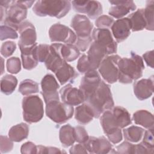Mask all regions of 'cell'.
<instances>
[{"label": "cell", "instance_id": "cell-37", "mask_svg": "<svg viewBox=\"0 0 154 154\" xmlns=\"http://www.w3.org/2000/svg\"><path fill=\"white\" fill-rule=\"evenodd\" d=\"M18 37L16 30L13 28L7 25H1L0 28V38L1 40H4L7 38L16 39Z\"/></svg>", "mask_w": 154, "mask_h": 154}, {"label": "cell", "instance_id": "cell-27", "mask_svg": "<svg viewBox=\"0 0 154 154\" xmlns=\"http://www.w3.org/2000/svg\"><path fill=\"white\" fill-rule=\"evenodd\" d=\"M114 120L119 128H124L132 123L131 115L125 108L117 106L112 110Z\"/></svg>", "mask_w": 154, "mask_h": 154}, {"label": "cell", "instance_id": "cell-11", "mask_svg": "<svg viewBox=\"0 0 154 154\" xmlns=\"http://www.w3.org/2000/svg\"><path fill=\"white\" fill-rule=\"evenodd\" d=\"M49 36L52 42H62L65 44H73L76 41V35L66 25L55 23L49 30Z\"/></svg>", "mask_w": 154, "mask_h": 154}, {"label": "cell", "instance_id": "cell-6", "mask_svg": "<svg viewBox=\"0 0 154 154\" xmlns=\"http://www.w3.org/2000/svg\"><path fill=\"white\" fill-rule=\"evenodd\" d=\"M22 109L23 119L29 123L38 122L43 117V103L37 95H29L23 97Z\"/></svg>", "mask_w": 154, "mask_h": 154}, {"label": "cell", "instance_id": "cell-20", "mask_svg": "<svg viewBox=\"0 0 154 154\" xmlns=\"http://www.w3.org/2000/svg\"><path fill=\"white\" fill-rule=\"evenodd\" d=\"M134 92L135 96L140 100L150 97L153 92V77L142 79L136 82L134 85Z\"/></svg>", "mask_w": 154, "mask_h": 154}, {"label": "cell", "instance_id": "cell-7", "mask_svg": "<svg viewBox=\"0 0 154 154\" xmlns=\"http://www.w3.org/2000/svg\"><path fill=\"white\" fill-rule=\"evenodd\" d=\"M74 113L73 106L61 102L60 100L46 103V114L58 124H63L71 119Z\"/></svg>", "mask_w": 154, "mask_h": 154}, {"label": "cell", "instance_id": "cell-9", "mask_svg": "<svg viewBox=\"0 0 154 154\" xmlns=\"http://www.w3.org/2000/svg\"><path fill=\"white\" fill-rule=\"evenodd\" d=\"M121 57L118 55L106 57L99 67V72L105 81L109 84L116 82L119 77V61Z\"/></svg>", "mask_w": 154, "mask_h": 154}, {"label": "cell", "instance_id": "cell-14", "mask_svg": "<svg viewBox=\"0 0 154 154\" xmlns=\"http://www.w3.org/2000/svg\"><path fill=\"white\" fill-rule=\"evenodd\" d=\"M19 40L18 45L20 48L31 47L37 43V34L34 25L28 21H24L19 25Z\"/></svg>", "mask_w": 154, "mask_h": 154}, {"label": "cell", "instance_id": "cell-47", "mask_svg": "<svg viewBox=\"0 0 154 154\" xmlns=\"http://www.w3.org/2000/svg\"><path fill=\"white\" fill-rule=\"evenodd\" d=\"M37 146V153H61L62 151L60 149L54 147H46L43 146Z\"/></svg>", "mask_w": 154, "mask_h": 154}, {"label": "cell", "instance_id": "cell-34", "mask_svg": "<svg viewBox=\"0 0 154 154\" xmlns=\"http://www.w3.org/2000/svg\"><path fill=\"white\" fill-rule=\"evenodd\" d=\"M38 84L29 79L22 81L19 85V91L23 96H29L38 91Z\"/></svg>", "mask_w": 154, "mask_h": 154}, {"label": "cell", "instance_id": "cell-49", "mask_svg": "<svg viewBox=\"0 0 154 154\" xmlns=\"http://www.w3.org/2000/svg\"><path fill=\"white\" fill-rule=\"evenodd\" d=\"M70 153L76 154V153H88V152L84 146V144L79 143L75 146H73L69 151Z\"/></svg>", "mask_w": 154, "mask_h": 154}, {"label": "cell", "instance_id": "cell-16", "mask_svg": "<svg viewBox=\"0 0 154 154\" xmlns=\"http://www.w3.org/2000/svg\"><path fill=\"white\" fill-rule=\"evenodd\" d=\"M88 153L104 154L111 153L112 146L105 137L102 136L99 138L89 137L86 142L83 143Z\"/></svg>", "mask_w": 154, "mask_h": 154}, {"label": "cell", "instance_id": "cell-24", "mask_svg": "<svg viewBox=\"0 0 154 154\" xmlns=\"http://www.w3.org/2000/svg\"><path fill=\"white\" fill-rule=\"evenodd\" d=\"M94 114L91 108L87 103L78 106L75 110V118L81 125H86L93 120Z\"/></svg>", "mask_w": 154, "mask_h": 154}, {"label": "cell", "instance_id": "cell-15", "mask_svg": "<svg viewBox=\"0 0 154 154\" xmlns=\"http://www.w3.org/2000/svg\"><path fill=\"white\" fill-rule=\"evenodd\" d=\"M101 81L100 75L96 70H91L85 73L79 85L85 100L97 88Z\"/></svg>", "mask_w": 154, "mask_h": 154}, {"label": "cell", "instance_id": "cell-25", "mask_svg": "<svg viewBox=\"0 0 154 154\" xmlns=\"http://www.w3.org/2000/svg\"><path fill=\"white\" fill-rule=\"evenodd\" d=\"M37 45V44L32 47L20 48L22 65L25 69L31 70L37 66L38 61L34 55V49Z\"/></svg>", "mask_w": 154, "mask_h": 154}, {"label": "cell", "instance_id": "cell-13", "mask_svg": "<svg viewBox=\"0 0 154 154\" xmlns=\"http://www.w3.org/2000/svg\"><path fill=\"white\" fill-rule=\"evenodd\" d=\"M75 11L86 14L90 18L96 19L103 13L101 4L97 1H73Z\"/></svg>", "mask_w": 154, "mask_h": 154}, {"label": "cell", "instance_id": "cell-46", "mask_svg": "<svg viewBox=\"0 0 154 154\" xmlns=\"http://www.w3.org/2000/svg\"><path fill=\"white\" fill-rule=\"evenodd\" d=\"M20 152L23 154L37 153V146L32 142L28 141L22 144Z\"/></svg>", "mask_w": 154, "mask_h": 154}, {"label": "cell", "instance_id": "cell-21", "mask_svg": "<svg viewBox=\"0 0 154 154\" xmlns=\"http://www.w3.org/2000/svg\"><path fill=\"white\" fill-rule=\"evenodd\" d=\"M107 55L105 50L96 42H93L87 54V58L91 70H96Z\"/></svg>", "mask_w": 154, "mask_h": 154}, {"label": "cell", "instance_id": "cell-10", "mask_svg": "<svg viewBox=\"0 0 154 154\" xmlns=\"http://www.w3.org/2000/svg\"><path fill=\"white\" fill-rule=\"evenodd\" d=\"M92 38L105 50L106 55L117 52V44L108 29H94L92 32Z\"/></svg>", "mask_w": 154, "mask_h": 154}, {"label": "cell", "instance_id": "cell-26", "mask_svg": "<svg viewBox=\"0 0 154 154\" xmlns=\"http://www.w3.org/2000/svg\"><path fill=\"white\" fill-rule=\"evenodd\" d=\"M133 120L147 129H153L154 119L152 113L147 110H138L133 114Z\"/></svg>", "mask_w": 154, "mask_h": 154}, {"label": "cell", "instance_id": "cell-50", "mask_svg": "<svg viewBox=\"0 0 154 154\" xmlns=\"http://www.w3.org/2000/svg\"><path fill=\"white\" fill-rule=\"evenodd\" d=\"M143 57L147 65L151 68H153V51H148L143 54Z\"/></svg>", "mask_w": 154, "mask_h": 154}, {"label": "cell", "instance_id": "cell-3", "mask_svg": "<svg viewBox=\"0 0 154 154\" xmlns=\"http://www.w3.org/2000/svg\"><path fill=\"white\" fill-rule=\"evenodd\" d=\"M71 26L77 35L75 46L79 51H85L92 43L91 34L93 29V24L86 16L76 14L72 19Z\"/></svg>", "mask_w": 154, "mask_h": 154}, {"label": "cell", "instance_id": "cell-18", "mask_svg": "<svg viewBox=\"0 0 154 154\" xmlns=\"http://www.w3.org/2000/svg\"><path fill=\"white\" fill-rule=\"evenodd\" d=\"M112 5L109 10V14L115 18L119 19L133 11L136 9V5L133 1L118 0L109 1Z\"/></svg>", "mask_w": 154, "mask_h": 154}, {"label": "cell", "instance_id": "cell-39", "mask_svg": "<svg viewBox=\"0 0 154 154\" xmlns=\"http://www.w3.org/2000/svg\"><path fill=\"white\" fill-rule=\"evenodd\" d=\"M114 20L112 17L106 16L102 15L99 16L96 20L95 24L97 28H111Z\"/></svg>", "mask_w": 154, "mask_h": 154}, {"label": "cell", "instance_id": "cell-44", "mask_svg": "<svg viewBox=\"0 0 154 154\" xmlns=\"http://www.w3.org/2000/svg\"><path fill=\"white\" fill-rule=\"evenodd\" d=\"M153 129H148L144 132L143 135V140L142 143L148 148L154 149V141H153Z\"/></svg>", "mask_w": 154, "mask_h": 154}, {"label": "cell", "instance_id": "cell-40", "mask_svg": "<svg viewBox=\"0 0 154 154\" xmlns=\"http://www.w3.org/2000/svg\"><path fill=\"white\" fill-rule=\"evenodd\" d=\"M16 49L15 43L11 41H7L2 43L1 48V54L5 58L11 56Z\"/></svg>", "mask_w": 154, "mask_h": 154}, {"label": "cell", "instance_id": "cell-5", "mask_svg": "<svg viewBox=\"0 0 154 154\" xmlns=\"http://www.w3.org/2000/svg\"><path fill=\"white\" fill-rule=\"evenodd\" d=\"M34 2V1H11L8 7L5 9L4 25L18 31L19 25L26 17L27 8H30Z\"/></svg>", "mask_w": 154, "mask_h": 154}, {"label": "cell", "instance_id": "cell-36", "mask_svg": "<svg viewBox=\"0 0 154 154\" xmlns=\"http://www.w3.org/2000/svg\"><path fill=\"white\" fill-rule=\"evenodd\" d=\"M51 50V45L41 44L37 45L34 49V55L38 62L45 63Z\"/></svg>", "mask_w": 154, "mask_h": 154}, {"label": "cell", "instance_id": "cell-29", "mask_svg": "<svg viewBox=\"0 0 154 154\" xmlns=\"http://www.w3.org/2000/svg\"><path fill=\"white\" fill-rule=\"evenodd\" d=\"M29 126L27 124L20 123L12 126L8 132L9 138L14 142H20L28 137Z\"/></svg>", "mask_w": 154, "mask_h": 154}, {"label": "cell", "instance_id": "cell-1", "mask_svg": "<svg viewBox=\"0 0 154 154\" xmlns=\"http://www.w3.org/2000/svg\"><path fill=\"white\" fill-rule=\"evenodd\" d=\"M144 65L142 58L131 52L130 58H121L119 61L118 80L123 84H130L143 75Z\"/></svg>", "mask_w": 154, "mask_h": 154}, {"label": "cell", "instance_id": "cell-31", "mask_svg": "<svg viewBox=\"0 0 154 154\" xmlns=\"http://www.w3.org/2000/svg\"><path fill=\"white\" fill-rule=\"evenodd\" d=\"M58 48L61 57L66 61H73L76 60L80 55V51L77 47L73 44L58 43Z\"/></svg>", "mask_w": 154, "mask_h": 154}, {"label": "cell", "instance_id": "cell-30", "mask_svg": "<svg viewBox=\"0 0 154 154\" xmlns=\"http://www.w3.org/2000/svg\"><path fill=\"white\" fill-rule=\"evenodd\" d=\"M59 138L63 147H68L72 146L76 141L74 127L69 124L63 126L60 129Z\"/></svg>", "mask_w": 154, "mask_h": 154}, {"label": "cell", "instance_id": "cell-35", "mask_svg": "<svg viewBox=\"0 0 154 154\" xmlns=\"http://www.w3.org/2000/svg\"><path fill=\"white\" fill-rule=\"evenodd\" d=\"M153 1H148L146 2V8L144 9V16L146 20V27L147 30L153 31L154 22H153Z\"/></svg>", "mask_w": 154, "mask_h": 154}, {"label": "cell", "instance_id": "cell-33", "mask_svg": "<svg viewBox=\"0 0 154 154\" xmlns=\"http://www.w3.org/2000/svg\"><path fill=\"white\" fill-rule=\"evenodd\" d=\"M17 84V78L11 75H6L1 79V91L6 95L11 94Z\"/></svg>", "mask_w": 154, "mask_h": 154}, {"label": "cell", "instance_id": "cell-45", "mask_svg": "<svg viewBox=\"0 0 154 154\" xmlns=\"http://www.w3.org/2000/svg\"><path fill=\"white\" fill-rule=\"evenodd\" d=\"M116 150L117 153H134V145L129 142L124 141L116 147Z\"/></svg>", "mask_w": 154, "mask_h": 154}, {"label": "cell", "instance_id": "cell-22", "mask_svg": "<svg viewBox=\"0 0 154 154\" xmlns=\"http://www.w3.org/2000/svg\"><path fill=\"white\" fill-rule=\"evenodd\" d=\"M64 62L66 61L61 57L59 52L58 43H52L51 45L50 52L45 61L47 69L55 73Z\"/></svg>", "mask_w": 154, "mask_h": 154}, {"label": "cell", "instance_id": "cell-41", "mask_svg": "<svg viewBox=\"0 0 154 154\" xmlns=\"http://www.w3.org/2000/svg\"><path fill=\"white\" fill-rule=\"evenodd\" d=\"M75 128V141L79 143H84L87 141L89 138L87 131L85 128L78 126L74 127Z\"/></svg>", "mask_w": 154, "mask_h": 154}, {"label": "cell", "instance_id": "cell-43", "mask_svg": "<svg viewBox=\"0 0 154 154\" xmlns=\"http://www.w3.org/2000/svg\"><path fill=\"white\" fill-rule=\"evenodd\" d=\"M1 143H0V149L1 152L7 153L11 151L13 147V141L6 136L1 135Z\"/></svg>", "mask_w": 154, "mask_h": 154}, {"label": "cell", "instance_id": "cell-19", "mask_svg": "<svg viewBox=\"0 0 154 154\" xmlns=\"http://www.w3.org/2000/svg\"><path fill=\"white\" fill-rule=\"evenodd\" d=\"M111 28L114 38L119 43L125 40L131 34V23L128 17L116 20Z\"/></svg>", "mask_w": 154, "mask_h": 154}, {"label": "cell", "instance_id": "cell-42", "mask_svg": "<svg viewBox=\"0 0 154 154\" xmlns=\"http://www.w3.org/2000/svg\"><path fill=\"white\" fill-rule=\"evenodd\" d=\"M77 69L82 74L86 73L88 71L91 70L87 56L86 55H83L79 58L77 63Z\"/></svg>", "mask_w": 154, "mask_h": 154}, {"label": "cell", "instance_id": "cell-23", "mask_svg": "<svg viewBox=\"0 0 154 154\" xmlns=\"http://www.w3.org/2000/svg\"><path fill=\"white\" fill-rule=\"evenodd\" d=\"M55 74L61 85H64L67 82L73 81L78 76L73 67L66 61L56 70Z\"/></svg>", "mask_w": 154, "mask_h": 154}, {"label": "cell", "instance_id": "cell-8", "mask_svg": "<svg viewBox=\"0 0 154 154\" xmlns=\"http://www.w3.org/2000/svg\"><path fill=\"white\" fill-rule=\"evenodd\" d=\"M100 122L103 132L110 142L117 144L122 140L121 129L117 126L112 111L106 110L104 111L100 117Z\"/></svg>", "mask_w": 154, "mask_h": 154}, {"label": "cell", "instance_id": "cell-4", "mask_svg": "<svg viewBox=\"0 0 154 154\" xmlns=\"http://www.w3.org/2000/svg\"><path fill=\"white\" fill-rule=\"evenodd\" d=\"M71 8L69 1H38L34 5L33 12L38 16H49L60 19L65 16Z\"/></svg>", "mask_w": 154, "mask_h": 154}, {"label": "cell", "instance_id": "cell-12", "mask_svg": "<svg viewBox=\"0 0 154 154\" xmlns=\"http://www.w3.org/2000/svg\"><path fill=\"white\" fill-rule=\"evenodd\" d=\"M41 87L45 103L51 101L60 100L57 91L60 85L52 74H47L43 78L41 81Z\"/></svg>", "mask_w": 154, "mask_h": 154}, {"label": "cell", "instance_id": "cell-28", "mask_svg": "<svg viewBox=\"0 0 154 154\" xmlns=\"http://www.w3.org/2000/svg\"><path fill=\"white\" fill-rule=\"evenodd\" d=\"M130 21L132 31L143 30L146 27V20L144 16V8H140L130 14L128 17Z\"/></svg>", "mask_w": 154, "mask_h": 154}, {"label": "cell", "instance_id": "cell-38", "mask_svg": "<svg viewBox=\"0 0 154 154\" xmlns=\"http://www.w3.org/2000/svg\"><path fill=\"white\" fill-rule=\"evenodd\" d=\"M7 69L8 72L12 74H16L21 70V63L17 57H11L7 60Z\"/></svg>", "mask_w": 154, "mask_h": 154}, {"label": "cell", "instance_id": "cell-32", "mask_svg": "<svg viewBox=\"0 0 154 154\" xmlns=\"http://www.w3.org/2000/svg\"><path fill=\"white\" fill-rule=\"evenodd\" d=\"M123 132L125 140L132 143H137L141 140L145 131L141 127L131 126L123 129Z\"/></svg>", "mask_w": 154, "mask_h": 154}, {"label": "cell", "instance_id": "cell-17", "mask_svg": "<svg viewBox=\"0 0 154 154\" xmlns=\"http://www.w3.org/2000/svg\"><path fill=\"white\" fill-rule=\"evenodd\" d=\"M63 102L72 105L77 106L85 102V98L82 91L79 88L67 84L60 91Z\"/></svg>", "mask_w": 154, "mask_h": 154}, {"label": "cell", "instance_id": "cell-2", "mask_svg": "<svg viewBox=\"0 0 154 154\" xmlns=\"http://www.w3.org/2000/svg\"><path fill=\"white\" fill-rule=\"evenodd\" d=\"M93 109L94 117L99 118L101 114L114 106V101L110 88L102 80L97 88L85 100Z\"/></svg>", "mask_w": 154, "mask_h": 154}, {"label": "cell", "instance_id": "cell-48", "mask_svg": "<svg viewBox=\"0 0 154 154\" xmlns=\"http://www.w3.org/2000/svg\"><path fill=\"white\" fill-rule=\"evenodd\" d=\"M134 153H153V150L148 148L141 142L134 145Z\"/></svg>", "mask_w": 154, "mask_h": 154}]
</instances>
